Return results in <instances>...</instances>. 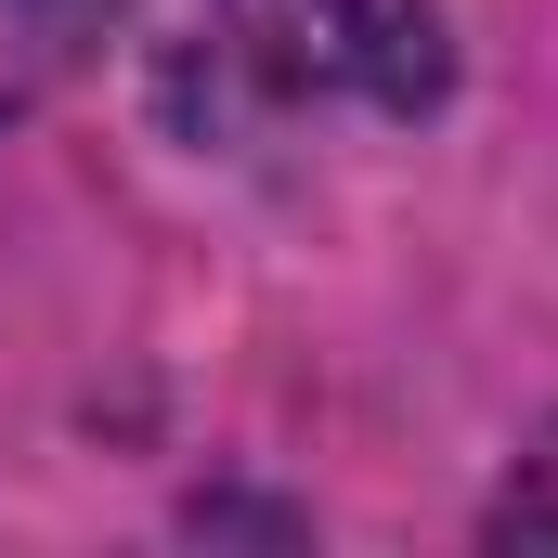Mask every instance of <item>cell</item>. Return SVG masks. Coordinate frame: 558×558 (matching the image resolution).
<instances>
[{
    "label": "cell",
    "instance_id": "obj_1",
    "mask_svg": "<svg viewBox=\"0 0 558 558\" xmlns=\"http://www.w3.org/2000/svg\"><path fill=\"white\" fill-rule=\"evenodd\" d=\"M156 92L195 131H403L454 92L441 0H169Z\"/></svg>",
    "mask_w": 558,
    "mask_h": 558
},
{
    "label": "cell",
    "instance_id": "obj_2",
    "mask_svg": "<svg viewBox=\"0 0 558 558\" xmlns=\"http://www.w3.org/2000/svg\"><path fill=\"white\" fill-rule=\"evenodd\" d=\"M118 13H131V0H0V131L39 118V105L118 39Z\"/></svg>",
    "mask_w": 558,
    "mask_h": 558
},
{
    "label": "cell",
    "instance_id": "obj_3",
    "mask_svg": "<svg viewBox=\"0 0 558 558\" xmlns=\"http://www.w3.org/2000/svg\"><path fill=\"white\" fill-rule=\"evenodd\" d=\"M494 533L507 546H558V428L507 468V494H494Z\"/></svg>",
    "mask_w": 558,
    "mask_h": 558
}]
</instances>
